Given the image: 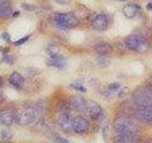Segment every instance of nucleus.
Masks as SVG:
<instances>
[{"instance_id": "1", "label": "nucleus", "mask_w": 152, "mask_h": 143, "mask_svg": "<svg viewBox=\"0 0 152 143\" xmlns=\"http://www.w3.org/2000/svg\"><path fill=\"white\" fill-rule=\"evenodd\" d=\"M39 117L40 111L32 106L21 108L15 113V122L19 125H28L37 121Z\"/></svg>"}, {"instance_id": "2", "label": "nucleus", "mask_w": 152, "mask_h": 143, "mask_svg": "<svg viewBox=\"0 0 152 143\" xmlns=\"http://www.w3.org/2000/svg\"><path fill=\"white\" fill-rule=\"evenodd\" d=\"M53 24L56 28L61 30H69L77 26L79 20L73 13H59L53 16Z\"/></svg>"}, {"instance_id": "3", "label": "nucleus", "mask_w": 152, "mask_h": 143, "mask_svg": "<svg viewBox=\"0 0 152 143\" xmlns=\"http://www.w3.org/2000/svg\"><path fill=\"white\" fill-rule=\"evenodd\" d=\"M125 46L129 51L137 52H145L149 49V42L139 35H128L125 38Z\"/></svg>"}, {"instance_id": "4", "label": "nucleus", "mask_w": 152, "mask_h": 143, "mask_svg": "<svg viewBox=\"0 0 152 143\" xmlns=\"http://www.w3.org/2000/svg\"><path fill=\"white\" fill-rule=\"evenodd\" d=\"M113 127L116 133H140L139 125L133 119L126 116H119L115 119Z\"/></svg>"}, {"instance_id": "5", "label": "nucleus", "mask_w": 152, "mask_h": 143, "mask_svg": "<svg viewBox=\"0 0 152 143\" xmlns=\"http://www.w3.org/2000/svg\"><path fill=\"white\" fill-rule=\"evenodd\" d=\"M133 101L137 108L152 105V90L150 88L137 90L133 94Z\"/></svg>"}, {"instance_id": "6", "label": "nucleus", "mask_w": 152, "mask_h": 143, "mask_svg": "<svg viewBox=\"0 0 152 143\" xmlns=\"http://www.w3.org/2000/svg\"><path fill=\"white\" fill-rule=\"evenodd\" d=\"M140 133H116L114 143H137L140 141Z\"/></svg>"}, {"instance_id": "7", "label": "nucleus", "mask_w": 152, "mask_h": 143, "mask_svg": "<svg viewBox=\"0 0 152 143\" xmlns=\"http://www.w3.org/2000/svg\"><path fill=\"white\" fill-rule=\"evenodd\" d=\"M72 120L73 118H71L69 113L66 110H63L58 117V125L61 128L62 131L65 133H69L72 131Z\"/></svg>"}, {"instance_id": "8", "label": "nucleus", "mask_w": 152, "mask_h": 143, "mask_svg": "<svg viewBox=\"0 0 152 143\" xmlns=\"http://www.w3.org/2000/svg\"><path fill=\"white\" fill-rule=\"evenodd\" d=\"M89 130V122L82 116H77L72 120V131L76 133L82 135L88 133Z\"/></svg>"}, {"instance_id": "9", "label": "nucleus", "mask_w": 152, "mask_h": 143, "mask_svg": "<svg viewBox=\"0 0 152 143\" xmlns=\"http://www.w3.org/2000/svg\"><path fill=\"white\" fill-rule=\"evenodd\" d=\"M86 111L92 120H98L103 116V109L95 101H88L86 106Z\"/></svg>"}, {"instance_id": "10", "label": "nucleus", "mask_w": 152, "mask_h": 143, "mask_svg": "<svg viewBox=\"0 0 152 143\" xmlns=\"http://www.w3.org/2000/svg\"><path fill=\"white\" fill-rule=\"evenodd\" d=\"M91 26L95 31L97 32H104L108 27L107 17L103 13H99L95 15L91 21Z\"/></svg>"}, {"instance_id": "11", "label": "nucleus", "mask_w": 152, "mask_h": 143, "mask_svg": "<svg viewBox=\"0 0 152 143\" xmlns=\"http://www.w3.org/2000/svg\"><path fill=\"white\" fill-rule=\"evenodd\" d=\"M15 122V113L12 109H3L0 111V123L5 126H11Z\"/></svg>"}, {"instance_id": "12", "label": "nucleus", "mask_w": 152, "mask_h": 143, "mask_svg": "<svg viewBox=\"0 0 152 143\" xmlns=\"http://www.w3.org/2000/svg\"><path fill=\"white\" fill-rule=\"evenodd\" d=\"M137 113L142 121L148 125H152V105L137 108Z\"/></svg>"}, {"instance_id": "13", "label": "nucleus", "mask_w": 152, "mask_h": 143, "mask_svg": "<svg viewBox=\"0 0 152 143\" xmlns=\"http://www.w3.org/2000/svg\"><path fill=\"white\" fill-rule=\"evenodd\" d=\"M9 82L13 88L15 89H21L24 84H25V78L17 73V72H13V73L9 76Z\"/></svg>"}, {"instance_id": "14", "label": "nucleus", "mask_w": 152, "mask_h": 143, "mask_svg": "<svg viewBox=\"0 0 152 143\" xmlns=\"http://www.w3.org/2000/svg\"><path fill=\"white\" fill-rule=\"evenodd\" d=\"M140 11V6L137 4H127L123 8V13L126 18H134Z\"/></svg>"}, {"instance_id": "15", "label": "nucleus", "mask_w": 152, "mask_h": 143, "mask_svg": "<svg viewBox=\"0 0 152 143\" xmlns=\"http://www.w3.org/2000/svg\"><path fill=\"white\" fill-rule=\"evenodd\" d=\"M87 106V102L82 97H73L69 100V107L73 108L76 111L83 112L86 110Z\"/></svg>"}, {"instance_id": "16", "label": "nucleus", "mask_w": 152, "mask_h": 143, "mask_svg": "<svg viewBox=\"0 0 152 143\" xmlns=\"http://www.w3.org/2000/svg\"><path fill=\"white\" fill-rule=\"evenodd\" d=\"M49 65L52 67H56L58 69H63L66 65V60L63 55L57 54L55 55L50 56V58L49 60Z\"/></svg>"}, {"instance_id": "17", "label": "nucleus", "mask_w": 152, "mask_h": 143, "mask_svg": "<svg viewBox=\"0 0 152 143\" xmlns=\"http://www.w3.org/2000/svg\"><path fill=\"white\" fill-rule=\"evenodd\" d=\"M94 50L98 55L101 56H104L112 52V47L107 42H99L94 46Z\"/></svg>"}, {"instance_id": "18", "label": "nucleus", "mask_w": 152, "mask_h": 143, "mask_svg": "<svg viewBox=\"0 0 152 143\" xmlns=\"http://www.w3.org/2000/svg\"><path fill=\"white\" fill-rule=\"evenodd\" d=\"M12 15V9L10 4L0 5V17L1 18H8Z\"/></svg>"}, {"instance_id": "19", "label": "nucleus", "mask_w": 152, "mask_h": 143, "mask_svg": "<svg viewBox=\"0 0 152 143\" xmlns=\"http://www.w3.org/2000/svg\"><path fill=\"white\" fill-rule=\"evenodd\" d=\"M59 50H58V47L54 44H50L47 47V52L50 55V56H52V55H55L57 54H59Z\"/></svg>"}, {"instance_id": "20", "label": "nucleus", "mask_w": 152, "mask_h": 143, "mask_svg": "<svg viewBox=\"0 0 152 143\" xmlns=\"http://www.w3.org/2000/svg\"><path fill=\"white\" fill-rule=\"evenodd\" d=\"M70 87L72 88L73 90L78 91V92H81V93H86V92H87L86 88L80 82H73V83H71Z\"/></svg>"}, {"instance_id": "21", "label": "nucleus", "mask_w": 152, "mask_h": 143, "mask_svg": "<svg viewBox=\"0 0 152 143\" xmlns=\"http://www.w3.org/2000/svg\"><path fill=\"white\" fill-rule=\"evenodd\" d=\"M53 140L56 143H70L69 141V139H66V137L58 135V133H54V135H53Z\"/></svg>"}, {"instance_id": "22", "label": "nucleus", "mask_w": 152, "mask_h": 143, "mask_svg": "<svg viewBox=\"0 0 152 143\" xmlns=\"http://www.w3.org/2000/svg\"><path fill=\"white\" fill-rule=\"evenodd\" d=\"M30 36H31V35H27V36H25V37L20 38V39H19V40H17V41L14 42V43H13V45L19 46V45H23V44H25V43L28 40V38H30Z\"/></svg>"}, {"instance_id": "23", "label": "nucleus", "mask_w": 152, "mask_h": 143, "mask_svg": "<svg viewBox=\"0 0 152 143\" xmlns=\"http://www.w3.org/2000/svg\"><path fill=\"white\" fill-rule=\"evenodd\" d=\"M1 38L6 43H11L12 42V40H11V35H10L7 32H4L1 33Z\"/></svg>"}, {"instance_id": "24", "label": "nucleus", "mask_w": 152, "mask_h": 143, "mask_svg": "<svg viewBox=\"0 0 152 143\" xmlns=\"http://www.w3.org/2000/svg\"><path fill=\"white\" fill-rule=\"evenodd\" d=\"M2 137L4 138V139H6L7 141H9V139L10 138L12 137V133H11V132H10L8 129H6V130H4L3 132H2Z\"/></svg>"}, {"instance_id": "25", "label": "nucleus", "mask_w": 152, "mask_h": 143, "mask_svg": "<svg viewBox=\"0 0 152 143\" xmlns=\"http://www.w3.org/2000/svg\"><path fill=\"white\" fill-rule=\"evenodd\" d=\"M4 61L5 62H7L8 64H12L14 61H15V59H14V57L12 56V55H6L4 57Z\"/></svg>"}, {"instance_id": "26", "label": "nucleus", "mask_w": 152, "mask_h": 143, "mask_svg": "<svg viewBox=\"0 0 152 143\" xmlns=\"http://www.w3.org/2000/svg\"><path fill=\"white\" fill-rule=\"evenodd\" d=\"M119 88H120V84L116 83V82L111 83V84L108 85V89L110 91H117V90H119Z\"/></svg>"}, {"instance_id": "27", "label": "nucleus", "mask_w": 152, "mask_h": 143, "mask_svg": "<svg viewBox=\"0 0 152 143\" xmlns=\"http://www.w3.org/2000/svg\"><path fill=\"white\" fill-rule=\"evenodd\" d=\"M5 100V95H4V93L2 92L1 90H0V105L3 103V101Z\"/></svg>"}, {"instance_id": "28", "label": "nucleus", "mask_w": 152, "mask_h": 143, "mask_svg": "<svg viewBox=\"0 0 152 143\" xmlns=\"http://www.w3.org/2000/svg\"><path fill=\"white\" fill-rule=\"evenodd\" d=\"M4 4H10V0H0V5Z\"/></svg>"}, {"instance_id": "29", "label": "nucleus", "mask_w": 152, "mask_h": 143, "mask_svg": "<svg viewBox=\"0 0 152 143\" xmlns=\"http://www.w3.org/2000/svg\"><path fill=\"white\" fill-rule=\"evenodd\" d=\"M146 9H147V10H149V11H151V10H152V2H150V3L147 4Z\"/></svg>"}, {"instance_id": "30", "label": "nucleus", "mask_w": 152, "mask_h": 143, "mask_svg": "<svg viewBox=\"0 0 152 143\" xmlns=\"http://www.w3.org/2000/svg\"><path fill=\"white\" fill-rule=\"evenodd\" d=\"M3 85H4V79L2 76H0V88H1Z\"/></svg>"}, {"instance_id": "31", "label": "nucleus", "mask_w": 152, "mask_h": 143, "mask_svg": "<svg viewBox=\"0 0 152 143\" xmlns=\"http://www.w3.org/2000/svg\"><path fill=\"white\" fill-rule=\"evenodd\" d=\"M145 143H152V138H149V139H147L145 141Z\"/></svg>"}, {"instance_id": "32", "label": "nucleus", "mask_w": 152, "mask_h": 143, "mask_svg": "<svg viewBox=\"0 0 152 143\" xmlns=\"http://www.w3.org/2000/svg\"><path fill=\"white\" fill-rule=\"evenodd\" d=\"M4 143H12V142H11V141H6V142H4Z\"/></svg>"}, {"instance_id": "33", "label": "nucleus", "mask_w": 152, "mask_h": 143, "mask_svg": "<svg viewBox=\"0 0 152 143\" xmlns=\"http://www.w3.org/2000/svg\"><path fill=\"white\" fill-rule=\"evenodd\" d=\"M118 1H125V0H118Z\"/></svg>"}]
</instances>
